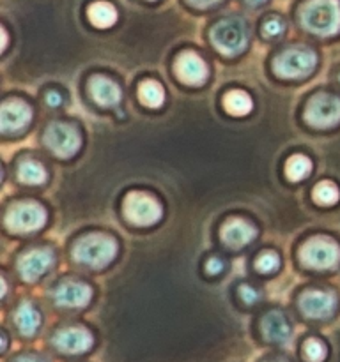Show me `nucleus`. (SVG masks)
Instances as JSON below:
<instances>
[{
  "label": "nucleus",
  "mask_w": 340,
  "mask_h": 362,
  "mask_svg": "<svg viewBox=\"0 0 340 362\" xmlns=\"http://www.w3.org/2000/svg\"><path fill=\"white\" fill-rule=\"evenodd\" d=\"M301 23L317 35H335L340 32V0H308L301 9Z\"/></svg>",
  "instance_id": "obj_1"
},
{
  "label": "nucleus",
  "mask_w": 340,
  "mask_h": 362,
  "mask_svg": "<svg viewBox=\"0 0 340 362\" xmlns=\"http://www.w3.org/2000/svg\"><path fill=\"white\" fill-rule=\"evenodd\" d=\"M117 243L103 233L81 237L73 246V258L78 264L92 269H103L115 258Z\"/></svg>",
  "instance_id": "obj_2"
},
{
  "label": "nucleus",
  "mask_w": 340,
  "mask_h": 362,
  "mask_svg": "<svg viewBox=\"0 0 340 362\" xmlns=\"http://www.w3.org/2000/svg\"><path fill=\"white\" fill-rule=\"evenodd\" d=\"M250 39L246 23L239 18H227L218 21L211 30V41L220 53L227 57L239 55L244 52Z\"/></svg>",
  "instance_id": "obj_3"
},
{
  "label": "nucleus",
  "mask_w": 340,
  "mask_h": 362,
  "mask_svg": "<svg viewBox=\"0 0 340 362\" xmlns=\"http://www.w3.org/2000/svg\"><path fill=\"white\" fill-rule=\"evenodd\" d=\"M315 64H317V57L312 49L305 48V46H293L275 57L273 71L280 78L300 80V78L308 76L315 69Z\"/></svg>",
  "instance_id": "obj_4"
},
{
  "label": "nucleus",
  "mask_w": 340,
  "mask_h": 362,
  "mask_svg": "<svg viewBox=\"0 0 340 362\" xmlns=\"http://www.w3.org/2000/svg\"><path fill=\"white\" fill-rule=\"evenodd\" d=\"M300 260L305 267L315 269V271L333 269L340 262V247L335 240L328 237H312L301 246Z\"/></svg>",
  "instance_id": "obj_5"
},
{
  "label": "nucleus",
  "mask_w": 340,
  "mask_h": 362,
  "mask_svg": "<svg viewBox=\"0 0 340 362\" xmlns=\"http://www.w3.org/2000/svg\"><path fill=\"white\" fill-rule=\"evenodd\" d=\"M46 223V212L35 202H18L11 205L6 214V226L13 233H30L42 228Z\"/></svg>",
  "instance_id": "obj_6"
},
{
  "label": "nucleus",
  "mask_w": 340,
  "mask_h": 362,
  "mask_svg": "<svg viewBox=\"0 0 340 362\" xmlns=\"http://www.w3.org/2000/svg\"><path fill=\"white\" fill-rule=\"evenodd\" d=\"M124 216L137 226H151L162 219L163 209L151 194L133 191L124 200Z\"/></svg>",
  "instance_id": "obj_7"
},
{
  "label": "nucleus",
  "mask_w": 340,
  "mask_h": 362,
  "mask_svg": "<svg viewBox=\"0 0 340 362\" xmlns=\"http://www.w3.org/2000/svg\"><path fill=\"white\" fill-rule=\"evenodd\" d=\"M305 120L310 126L324 129L340 122V99L332 94H317L308 101Z\"/></svg>",
  "instance_id": "obj_8"
},
{
  "label": "nucleus",
  "mask_w": 340,
  "mask_h": 362,
  "mask_svg": "<svg viewBox=\"0 0 340 362\" xmlns=\"http://www.w3.org/2000/svg\"><path fill=\"white\" fill-rule=\"evenodd\" d=\"M45 144L57 158L67 159L76 154L81 138L80 133L67 124H52L45 131Z\"/></svg>",
  "instance_id": "obj_9"
},
{
  "label": "nucleus",
  "mask_w": 340,
  "mask_h": 362,
  "mask_svg": "<svg viewBox=\"0 0 340 362\" xmlns=\"http://www.w3.org/2000/svg\"><path fill=\"white\" fill-rule=\"evenodd\" d=\"M32 110L21 99H7L0 110V129L2 133H18L30 124Z\"/></svg>",
  "instance_id": "obj_10"
},
{
  "label": "nucleus",
  "mask_w": 340,
  "mask_h": 362,
  "mask_svg": "<svg viewBox=\"0 0 340 362\" xmlns=\"http://www.w3.org/2000/svg\"><path fill=\"white\" fill-rule=\"evenodd\" d=\"M174 71H176L177 78L181 81H184L186 85L191 87H197L202 85L208 80V66H205L204 60L198 55H195L193 52H184L174 62Z\"/></svg>",
  "instance_id": "obj_11"
},
{
  "label": "nucleus",
  "mask_w": 340,
  "mask_h": 362,
  "mask_svg": "<svg viewBox=\"0 0 340 362\" xmlns=\"http://www.w3.org/2000/svg\"><path fill=\"white\" fill-rule=\"evenodd\" d=\"M53 265V253L50 250H38L27 251L25 255H21L20 260H18V271L20 276L25 281H35V279L41 278L42 274L52 269Z\"/></svg>",
  "instance_id": "obj_12"
},
{
  "label": "nucleus",
  "mask_w": 340,
  "mask_h": 362,
  "mask_svg": "<svg viewBox=\"0 0 340 362\" xmlns=\"http://www.w3.org/2000/svg\"><path fill=\"white\" fill-rule=\"evenodd\" d=\"M335 306V296L329 292H322V290H310V292L303 293L300 299V308L305 317L315 318V320L332 317Z\"/></svg>",
  "instance_id": "obj_13"
},
{
  "label": "nucleus",
  "mask_w": 340,
  "mask_h": 362,
  "mask_svg": "<svg viewBox=\"0 0 340 362\" xmlns=\"http://www.w3.org/2000/svg\"><path fill=\"white\" fill-rule=\"evenodd\" d=\"M57 349L64 354H84L92 346V334L84 327H67L55 334L53 339Z\"/></svg>",
  "instance_id": "obj_14"
},
{
  "label": "nucleus",
  "mask_w": 340,
  "mask_h": 362,
  "mask_svg": "<svg viewBox=\"0 0 340 362\" xmlns=\"http://www.w3.org/2000/svg\"><path fill=\"white\" fill-rule=\"evenodd\" d=\"M257 237V230L244 219H229L222 226V240L230 250H241Z\"/></svg>",
  "instance_id": "obj_15"
},
{
  "label": "nucleus",
  "mask_w": 340,
  "mask_h": 362,
  "mask_svg": "<svg viewBox=\"0 0 340 362\" xmlns=\"http://www.w3.org/2000/svg\"><path fill=\"white\" fill-rule=\"evenodd\" d=\"M91 297L92 290L80 281H66L53 292V299L62 308H84L91 303Z\"/></svg>",
  "instance_id": "obj_16"
},
{
  "label": "nucleus",
  "mask_w": 340,
  "mask_h": 362,
  "mask_svg": "<svg viewBox=\"0 0 340 362\" xmlns=\"http://www.w3.org/2000/svg\"><path fill=\"white\" fill-rule=\"evenodd\" d=\"M89 92H91L92 99L96 105L105 106V108H112L117 106L120 101V88L115 81H112L106 76H94L89 83Z\"/></svg>",
  "instance_id": "obj_17"
},
{
  "label": "nucleus",
  "mask_w": 340,
  "mask_h": 362,
  "mask_svg": "<svg viewBox=\"0 0 340 362\" xmlns=\"http://www.w3.org/2000/svg\"><path fill=\"white\" fill-rule=\"evenodd\" d=\"M262 334L271 343H285L290 338V325L278 311H271L262 318Z\"/></svg>",
  "instance_id": "obj_18"
},
{
  "label": "nucleus",
  "mask_w": 340,
  "mask_h": 362,
  "mask_svg": "<svg viewBox=\"0 0 340 362\" xmlns=\"http://www.w3.org/2000/svg\"><path fill=\"white\" fill-rule=\"evenodd\" d=\"M14 322H16L21 334L34 336L38 332L39 325H41V317H39V313L32 304H21L18 308L16 315H14Z\"/></svg>",
  "instance_id": "obj_19"
},
{
  "label": "nucleus",
  "mask_w": 340,
  "mask_h": 362,
  "mask_svg": "<svg viewBox=\"0 0 340 362\" xmlns=\"http://www.w3.org/2000/svg\"><path fill=\"white\" fill-rule=\"evenodd\" d=\"M87 16L94 27L108 28L117 21V11L108 2H94L89 6Z\"/></svg>",
  "instance_id": "obj_20"
},
{
  "label": "nucleus",
  "mask_w": 340,
  "mask_h": 362,
  "mask_svg": "<svg viewBox=\"0 0 340 362\" xmlns=\"http://www.w3.org/2000/svg\"><path fill=\"white\" fill-rule=\"evenodd\" d=\"M223 106H225L227 113L234 117H244L251 112V98L243 90H230L223 98Z\"/></svg>",
  "instance_id": "obj_21"
},
{
  "label": "nucleus",
  "mask_w": 340,
  "mask_h": 362,
  "mask_svg": "<svg viewBox=\"0 0 340 362\" xmlns=\"http://www.w3.org/2000/svg\"><path fill=\"white\" fill-rule=\"evenodd\" d=\"M138 95H140V101L149 108H159L165 103V90L154 80L142 81L140 88H138Z\"/></svg>",
  "instance_id": "obj_22"
},
{
  "label": "nucleus",
  "mask_w": 340,
  "mask_h": 362,
  "mask_svg": "<svg viewBox=\"0 0 340 362\" xmlns=\"http://www.w3.org/2000/svg\"><path fill=\"white\" fill-rule=\"evenodd\" d=\"M18 177H20V180L23 184L38 186V184L46 182V170L42 168L41 163L34 161V159H27L18 168Z\"/></svg>",
  "instance_id": "obj_23"
},
{
  "label": "nucleus",
  "mask_w": 340,
  "mask_h": 362,
  "mask_svg": "<svg viewBox=\"0 0 340 362\" xmlns=\"http://www.w3.org/2000/svg\"><path fill=\"white\" fill-rule=\"evenodd\" d=\"M312 172V161L303 154H294L287 159L285 163V175L290 180L298 182V180H303L305 177H308V173Z\"/></svg>",
  "instance_id": "obj_24"
},
{
  "label": "nucleus",
  "mask_w": 340,
  "mask_h": 362,
  "mask_svg": "<svg viewBox=\"0 0 340 362\" xmlns=\"http://www.w3.org/2000/svg\"><path fill=\"white\" fill-rule=\"evenodd\" d=\"M312 197H314L315 204L326 205V207H328V205H335L336 202H339L340 191L335 184L329 182V180H324V182H319L317 186L314 187Z\"/></svg>",
  "instance_id": "obj_25"
},
{
  "label": "nucleus",
  "mask_w": 340,
  "mask_h": 362,
  "mask_svg": "<svg viewBox=\"0 0 340 362\" xmlns=\"http://www.w3.org/2000/svg\"><path fill=\"white\" fill-rule=\"evenodd\" d=\"M303 354L308 362H322L326 357V349L319 339H307L303 345Z\"/></svg>",
  "instance_id": "obj_26"
},
{
  "label": "nucleus",
  "mask_w": 340,
  "mask_h": 362,
  "mask_svg": "<svg viewBox=\"0 0 340 362\" xmlns=\"http://www.w3.org/2000/svg\"><path fill=\"white\" fill-rule=\"evenodd\" d=\"M255 267H257L259 272H264V274H269V272H275L276 269L280 267V258L278 255L273 253V251H266L255 262Z\"/></svg>",
  "instance_id": "obj_27"
},
{
  "label": "nucleus",
  "mask_w": 340,
  "mask_h": 362,
  "mask_svg": "<svg viewBox=\"0 0 340 362\" xmlns=\"http://www.w3.org/2000/svg\"><path fill=\"white\" fill-rule=\"evenodd\" d=\"M283 32V21L278 20V18H269L268 21L262 27V34L264 37H278Z\"/></svg>",
  "instance_id": "obj_28"
},
{
  "label": "nucleus",
  "mask_w": 340,
  "mask_h": 362,
  "mask_svg": "<svg viewBox=\"0 0 340 362\" xmlns=\"http://www.w3.org/2000/svg\"><path fill=\"white\" fill-rule=\"evenodd\" d=\"M239 293H241V299H243L246 304H254L255 300L259 299L257 290H254V288H251V286L243 285V286H241V288H239Z\"/></svg>",
  "instance_id": "obj_29"
},
{
  "label": "nucleus",
  "mask_w": 340,
  "mask_h": 362,
  "mask_svg": "<svg viewBox=\"0 0 340 362\" xmlns=\"http://www.w3.org/2000/svg\"><path fill=\"white\" fill-rule=\"evenodd\" d=\"M205 271L212 276L220 274V272L223 271V262L220 260V258H211V260L208 262V265H205Z\"/></svg>",
  "instance_id": "obj_30"
},
{
  "label": "nucleus",
  "mask_w": 340,
  "mask_h": 362,
  "mask_svg": "<svg viewBox=\"0 0 340 362\" xmlns=\"http://www.w3.org/2000/svg\"><path fill=\"white\" fill-rule=\"evenodd\" d=\"M188 2L195 7H211L215 6V4L222 2V0H188Z\"/></svg>",
  "instance_id": "obj_31"
},
{
  "label": "nucleus",
  "mask_w": 340,
  "mask_h": 362,
  "mask_svg": "<svg viewBox=\"0 0 340 362\" xmlns=\"http://www.w3.org/2000/svg\"><path fill=\"white\" fill-rule=\"evenodd\" d=\"M46 103H48L50 106L60 105V95L55 94V92H50V94L46 95Z\"/></svg>",
  "instance_id": "obj_32"
},
{
  "label": "nucleus",
  "mask_w": 340,
  "mask_h": 362,
  "mask_svg": "<svg viewBox=\"0 0 340 362\" xmlns=\"http://www.w3.org/2000/svg\"><path fill=\"white\" fill-rule=\"evenodd\" d=\"M14 362H42L39 361L38 357H32V356H25V357H20V359H16Z\"/></svg>",
  "instance_id": "obj_33"
},
{
  "label": "nucleus",
  "mask_w": 340,
  "mask_h": 362,
  "mask_svg": "<svg viewBox=\"0 0 340 362\" xmlns=\"http://www.w3.org/2000/svg\"><path fill=\"white\" fill-rule=\"evenodd\" d=\"M0 34H2V46H0V48L2 49H6V46H7V32H6V28H0Z\"/></svg>",
  "instance_id": "obj_34"
},
{
  "label": "nucleus",
  "mask_w": 340,
  "mask_h": 362,
  "mask_svg": "<svg viewBox=\"0 0 340 362\" xmlns=\"http://www.w3.org/2000/svg\"><path fill=\"white\" fill-rule=\"evenodd\" d=\"M248 4H250V6H261V4H264L266 0H246Z\"/></svg>",
  "instance_id": "obj_35"
}]
</instances>
